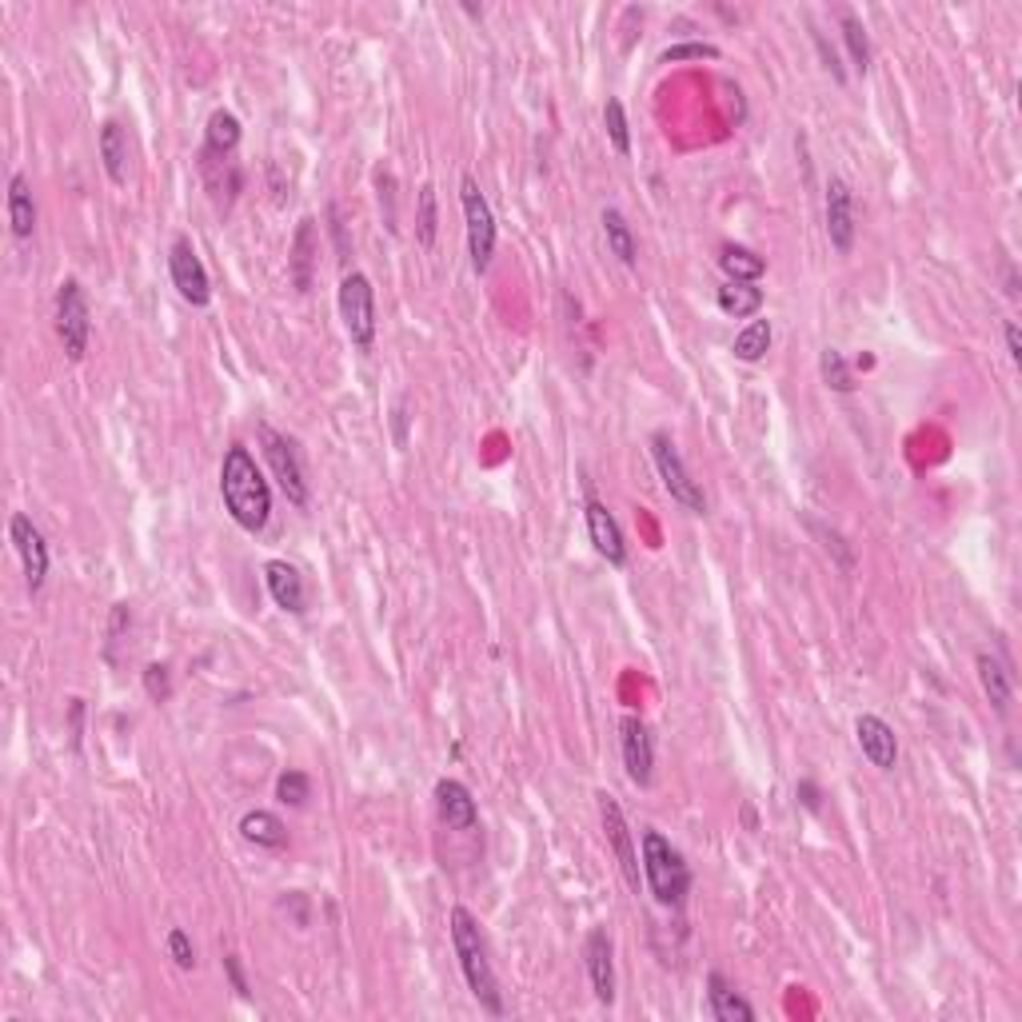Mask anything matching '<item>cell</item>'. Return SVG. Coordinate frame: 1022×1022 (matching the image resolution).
Returning a JSON list of instances; mask_svg holds the SVG:
<instances>
[{"label": "cell", "instance_id": "8992f818", "mask_svg": "<svg viewBox=\"0 0 1022 1022\" xmlns=\"http://www.w3.org/2000/svg\"><path fill=\"white\" fill-rule=\"evenodd\" d=\"M56 336H61L68 360H84L88 336H93V312H88V296H84L81 280H61V288H56Z\"/></svg>", "mask_w": 1022, "mask_h": 1022}, {"label": "cell", "instance_id": "9c48e42d", "mask_svg": "<svg viewBox=\"0 0 1022 1022\" xmlns=\"http://www.w3.org/2000/svg\"><path fill=\"white\" fill-rule=\"evenodd\" d=\"M168 276L177 284L180 300H189L192 308H204L212 300V280L204 272V260L196 256L189 236H177L172 248H168Z\"/></svg>", "mask_w": 1022, "mask_h": 1022}, {"label": "cell", "instance_id": "d6986e66", "mask_svg": "<svg viewBox=\"0 0 1022 1022\" xmlns=\"http://www.w3.org/2000/svg\"><path fill=\"white\" fill-rule=\"evenodd\" d=\"M707 1002H711V1014H715L720 1022H752L755 1019V1007L743 999L727 979H723L720 970H711L707 975Z\"/></svg>", "mask_w": 1022, "mask_h": 1022}, {"label": "cell", "instance_id": "2e32d148", "mask_svg": "<svg viewBox=\"0 0 1022 1022\" xmlns=\"http://www.w3.org/2000/svg\"><path fill=\"white\" fill-rule=\"evenodd\" d=\"M587 535H592L595 552L604 555L611 567H624L627 564V543H624V532H619L616 515L607 511V503L599 500H587Z\"/></svg>", "mask_w": 1022, "mask_h": 1022}, {"label": "cell", "instance_id": "d590c367", "mask_svg": "<svg viewBox=\"0 0 1022 1022\" xmlns=\"http://www.w3.org/2000/svg\"><path fill=\"white\" fill-rule=\"evenodd\" d=\"M168 955H172V962H177L180 970H192L196 967V950H192V939L184 935L180 927L168 930Z\"/></svg>", "mask_w": 1022, "mask_h": 1022}, {"label": "cell", "instance_id": "e0dca14e", "mask_svg": "<svg viewBox=\"0 0 1022 1022\" xmlns=\"http://www.w3.org/2000/svg\"><path fill=\"white\" fill-rule=\"evenodd\" d=\"M436 807L439 819L456 831H476L480 827V807L471 799V791L459 779H439L436 783Z\"/></svg>", "mask_w": 1022, "mask_h": 1022}, {"label": "cell", "instance_id": "ba28073f", "mask_svg": "<svg viewBox=\"0 0 1022 1022\" xmlns=\"http://www.w3.org/2000/svg\"><path fill=\"white\" fill-rule=\"evenodd\" d=\"M260 444H264V456H268V464H272V476H276V483L284 488V496H288L296 508H304V503H308V480H304L296 444L288 436H280L276 428H268V424H260Z\"/></svg>", "mask_w": 1022, "mask_h": 1022}, {"label": "cell", "instance_id": "4316f807", "mask_svg": "<svg viewBox=\"0 0 1022 1022\" xmlns=\"http://www.w3.org/2000/svg\"><path fill=\"white\" fill-rule=\"evenodd\" d=\"M599 224H604V236H607V248H611V256H616L619 264H627V268H636V236H631V224L624 220V212H619V209H604Z\"/></svg>", "mask_w": 1022, "mask_h": 1022}, {"label": "cell", "instance_id": "603a6c76", "mask_svg": "<svg viewBox=\"0 0 1022 1022\" xmlns=\"http://www.w3.org/2000/svg\"><path fill=\"white\" fill-rule=\"evenodd\" d=\"M9 224L17 241H29L32 232H36V204H32V189L24 172H17L9 180Z\"/></svg>", "mask_w": 1022, "mask_h": 1022}, {"label": "cell", "instance_id": "52a82bcc", "mask_svg": "<svg viewBox=\"0 0 1022 1022\" xmlns=\"http://www.w3.org/2000/svg\"><path fill=\"white\" fill-rule=\"evenodd\" d=\"M651 459H656L659 480H663L671 500H675L679 508H688L691 515H703V511H707V496H703L700 483L691 480V471L683 468V459H679L668 432H656V436H651Z\"/></svg>", "mask_w": 1022, "mask_h": 1022}, {"label": "cell", "instance_id": "5b68a950", "mask_svg": "<svg viewBox=\"0 0 1022 1022\" xmlns=\"http://www.w3.org/2000/svg\"><path fill=\"white\" fill-rule=\"evenodd\" d=\"M459 204H464V220H468L471 268L483 276L491 268V256H496V216H491V204L471 177H464V184H459Z\"/></svg>", "mask_w": 1022, "mask_h": 1022}, {"label": "cell", "instance_id": "1f68e13d", "mask_svg": "<svg viewBox=\"0 0 1022 1022\" xmlns=\"http://www.w3.org/2000/svg\"><path fill=\"white\" fill-rule=\"evenodd\" d=\"M819 372H823V380L839 392V396H851V392H855V376H851V368H847L839 348H827V352L819 355Z\"/></svg>", "mask_w": 1022, "mask_h": 1022}, {"label": "cell", "instance_id": "3957f363", "mask_svg": "<svg viewBox=\"0 0 1022 1022\" xmlns=\"http://www.w3.org/2000/svg\"><path fill=\"white\" fill-rule=\"evenodd\" d=\"M643 879L659 907H683V898H688V891H691V871H688V863H683V855H679L656 827H647L643 831Z\"/></svg>", "mask_w": 1022, "mask_h": 1022}, {"label": "cell", "instance_id": "f1b7e54d", "mask_svg": "<svg viewBox=\"0 0 1022 1022\" xmlns=\"http://www.w3.org/2000/svg\"><path fill=\"white\" fill-rule=\"evenodd\" d=\"M767 348H771V320H752L747 328H743L739 336H735V360H743V364H759L763 355H767Z\"/></svg>", "mask_w": 1022, "mask_h": 1022}, {"label": "cell", "instance_id": "74e56055", "mask_svg": "<svg viewBox=\"0 0 1022 1022\" xmlns=\"http://www.w3.org/2000/svg\"><path fill=\"white\" fill-rule=\"evenodd\" d=\"M224 975H228L232 991L241 994V999H248V982H244V970H241V959H236V955H224Z\"/></svg>", "mask_w": 1022, "mask_h": 1022}, {"label": "cell", "instance_id": "ac0fdd59", "mask_svg": "<svg viewBox=\"0 0 1022 1022\" xmlns=\"http://www.w3.org/2000/svg\"><path fill=\"white\" fill-rule=\"evenodd\" d=\"M264 584H268V595L276 599V607L292 611V616H304V604H308L304 575L296 572L288 560H268V564H264Z\"/></svg>", "mask_w": 1022, "mask_h": 1022}, {"label": "cell", "instance_id": "7a4b0ae2", "mask_svg": "<svg viewBox=\"0 0 1022 1022\" xmlns=\"http://www.w3.org/2000/svg\"><path fill=\"white\" fill-rule=\"evenodd\" d=\"M448 930H451V947H456V959L464 979H468V991L476 994L488 1014H503V994L500 982H496V970H491L488 959V943H483V930L476 923L468 907H451L448 915Z\"/></svg>", "mask_w": 1022, "mask_h": 1022}, {"label": "cell", "instance_id": "9a60e30c", "mask_svg": "<svg viewBox=\"0 0 1022 1022\" xmlns=\"http://www.w3.org/2000/svg\"><path fill=\"white\" fill-rule=\"evenodd\" d=\"M855 739H859V752H863V759L871 763V767H879V771H895L898 739H895V731H891V723H883L879 715H859Z\"/></svg>", "mask_w": 1022, "mask_h": 1022}, {"label": "cell", "instance_id": "e575fe53", "mask_svg": "<svg viewBox=\"0 0 1022 1022\" xmlns=\"http://www.w3.org/2000/svg\"><path fill=\"white\" fill-rule=\"evenodd\" d=\"M145 691H148V700H157V703L172 700V671H168V663H148Z\"/></svg>", "mask_w": 1022, "mask_h": 1022}, {"label": "cell", "instance_id": "60d3db41", "mask_svg": "<svg viewBox=\"0 0 1022 1022\" xmlns=\"http://www.w3.org/2000/svg\"><path fill=\"white\" fill-rule=\"evenodd\" d=\"M1002 336H1007V355H1011L1014 364H1022V332H1019V323H1007V328H1002Z\"/></svg>", "mask_w": 1022, "mask_h": 1022}, {"label": "cell", "instance_id": "ffe728a7", "mask_svg": "<svg viewBox=\"0 0 1022 1022\" xmlns=\"http://www.w3.org/2000/svg\"><path fill=\"white\" fill-rule=\"evenodd\" d=\"M312 268H316V220L304 216L300 228H296V241H292V260H288L296 292H308V288H312Z\"/></svg>", "mask_w": 1022, "mask_h": 1022}, {"label": "cell", "instance_id": "83f0119b", "mask_svg": "<svg viewBox=\"0 0 1022 1022\" xmlns=\"http://www.w3.org/2000/svg\"><path fill=\"white\" fill-rule=\"evenodd\" d=\"M715 304H720L723 312L735 316V320H743V316H755L763 308V288H755V284H723L720 296H715Z\"/></svg>", "mask_w": 1022, "mask_h": 1022}, {"label": "cell", "instance_id": "6da1fadb", "mask_svg": "<svg viewBox=\"0 0 1022 1022\" xmlns=\"http://www.w3.org/2000/svg\"><path fill=\"white\" fill-rule=\"evenodd\" d=\"M220 496L224 508L244 532H264L272 520V488L264 480V471L256 468V459L244 444H232L220 464Z\"/></svg>", "mask_w": 1022, "mask_h": 1022}, {"label": "cell", "instance_id": "7c38bea8", "mask_svg": "<svg viewBox=\"0 0 1022 1022\" xmlns=\"http://www.w3.org/2000/svg\"><path fill=\"white\" fill-rule=\"evenodd\" d=\"M599 819H604L607 843H611L619 866H624V879L639 891V855H636V847H631V831H627L624 807L616 803V795H607V791L599 795Z\"/></svg>", "mask_w": 1022, "mask_h": 1022}, {"label": "cell", "instance_id": "30bf717a", "mask_svg": "<svg viewBox=\"0 0 1022 1022\" xmlns=\"http://www.w3.org/2000/svg\"><path fill=\"white\" fill-rule=\"evenodd\" d=\"M619 747H624L627 779L636 783L639 791H647L651 779H656V743H651V731L639 715H627L619 723Z\"/></svg>", "mask_w": 1022, "mask_h": 1022}, {"label": "cell", "instance_id": "d4e9b609", "mask_svg": "<svg viewBox=\"0 0 1022 1022\" xmlns=\"http://www.w3.org/2000/svg\"><path fill=\"white\" fill-rule=\"evenodd\" d=\"M720 268L727 272L731 284H759V276L767 272V260H763L759 252H752V248L727 244V248L720 252Z\"/></svg>", "mask_w": 1022, "mask_h": 1022}, {"label": "cell", "instance_id": "8fae6325", "mask_svg": "<svg viewBox=\"0 0 1022 1022\" xmlns=\"http://www.w3.org/2000/svg\"><path fill=\"white\" fill-rule=\"evenodd\" d=\"M9 540H12V547H17V555H21L29 592L36 595L44 587V579H49V543H44L41 528H36L24 511H17L9 520Z\"/></svg>", "mask_w": 1022, "mask_h": 1022}, {"label": "cell", "instance_id": "277c9868", "mask_svg": "<svg viewBox=\"0 0 1022 1022\" xmlns=\"http://www.w3.org/2000/svg\"><path fill=\"white\" fill-rule=\"evenodd\" d=\"M340 320L360 352L376 344V288L364 272H348L340 280Z\"/></svg>", "mask_w": 1022, "mask_h": 1022}, {"label": "cell", "instance_id": "836d02e7", "mask_svg": "<svg viewBox=\"0 0 1022 1022\" xmlns=\"http://www.w3.org/2000/svg\"><path fill=\"white\" fill-rule=\"evenodd\" d=\"M276 799H280L284 807H304L312 799V779L304 771H284L280 779H276Z\"/></svg>", "mask_w": 1022, "mask_h": 1022}, {"label": "cell", "instance_id": "5bb4252c", "mask_svg": "<svg viewBox=\"0 0 1022 1022\" xmlns=\"http://www.w3.org/2000/svg\"><path fill=\"white\" fill-rule=\"evenodd\" d=\"M584 959H587V975H592L595 999L604 1002V1007H611V1002H616V950H611V935H607L604 927H595L592 935H587Z\"/></svg>", "mask_w": 1022, "mask_h": 1022}, {"label": "cell", "instance_id": "44dd1931", "mask_svg": "<svg viewBox=\"0 0 1022 1022\" xmlns=\"http://www.w3.org/2000/svg\"><path fill=\"white\" fill-rule=\"evenodd\" d=\"M100 160H105V172L113 184H125L128 180V136L120 120H105L100 125Z\"/></svg>", "mask_w": 1022, "mask_h": 1022}, {"label": "cell", "instance_id": "484cf974", "mask_svg": "<svg viewBox=\"0 0 1022 1022\" xmlns=\"http://www.w3.org/2000/svg\"><path fill=\"white\" fill-rule=\"evenodd\" d=\"M241 834L248 843L268 847V851H280V847L288 843V827H284L272 811H248L241 819Z\"/></svg>", "mask_w": 1022, "mask_h": 1022}, {"label": "cell", "instance_id": "cb8c5ba5", "mask_svg": "<svg viewBox=\"0 0 1022 1022\" xmlns=\"http://www.w3.org/2000/svg\"><path fill=\"white\" fill-rule=\"evenodd\" d=\"M975 668H979L982 695L991 700V707L999 711V715H1007V707H1011V671L1002 668V663L991 656V651H979V659H975Z\"/></svg>", "mask_w": 1022, "mask_h": 1022}, {"label": "cell", "instance_id": "4fadbf2b", "mask_svg": "<svg viewBox=\"0 0 1022 1022\" xmlns=\"http://www.w3.org/2000/svg\"><path fill=\"white\" fill-rule=\"evenodd\" d=\"M855 196H851V189H847L843 180H831L827 184V236H831V248L839 252V256H847V252L855 248Z\"/></svg>", "mask_w": 1022, "mask_h": 1022}, {"label": "cell", "instance_id": "d6a6232c", "mask_svg": "<svg viewBox=\"0 0 1022 1022\" xmlns=\"http://www.w3.org/2000/svg\"><path fill=\"white\" fill-rule=\"evenodd\" d=\"M436 189L432 184H424L416 196V241L419 248H432L436 244Z\"/></svg>", "mask_w": 1022, "mask_h": 1022}, {"label": "cell", "instance_id": "f35d334b", "mask_svg": "<svg viewBox=\"0 0 1022 1022\" xmlns=\"http://www.w3.org/2000/svg\"><path fill=\"white\" fill-rule=\"evenodd\" d=\"M387 200V232H396L400 224H396V204H392V177H384L380 172V204Z\"/></svg>", "mask_w": 1022, "mask_h": 1022}, {"label": "cell", "instance_id": "8d00e7d4", "mask_svg": "<svg viewBox=\"0 0 1022 1022\" xmlns=\"http://www.w3.org/2000/svg\"><path fill=\"white\" fill-rule=\"evenodd\" d=\"M720 56V49L715 44H675V49H668V53L659 56L663 64H679V61H715Z\"/></svg>", "mask_w": 1022, "mask_h": 1022}, {"label": "cell", "instance_id": "4dcf8cb0", "mask_svg": "<svg viewBox=\"0 0 1022 1022\" xmlns=\"http://www.w3.org/2000/svg\"><path fill=\"white\" fill-rule=\"evenodd\" d=\"M604 128L619 157H631V125H627V113H624V100H619V96H611L604 105Z\"/></svg>", "mask_w": 1022, "mask_h": 1022}, {"label": "cell", "instance_id": "7402d4cb", "mask_svg": "<svg viewBox=\"0 0 1022 1022\" xmlns=\"http://www.w3.org/2000/svg\"><path fill=\"white\" fill-rule=\"evenodd\" d=\"M241 120L228 113V108H216L209 116V128H204V157H232L241 148Z\"/></svg>", "mask_w": 1022, "mask_h": 1022}, {"label": "cell", "instance_id": "f546056e", "mask_svg": "<svg viewBox=\"0 0 1022 1022\" xmlns=\"http://www.w3.org/2000/svg\"><path fill=\"white\" fill-rule=\"evenodd\" d=\"M839 24H843L847 53H851V61H855L859 73H866V68H871V41H866L863 21H859V17H855L851 9H843V12H839Z\"/></svg>", "mask_w": 1022, "mask_h": 1022}, {"label": "cell", "instance_id": "ab89813d", "mask_svg": "<svg viewBox=\"0 0 1022 1022\" xmlns=\"http://www.w3.org/2000/svg\"><path fill=\"white\" fill-rule=\"evenodd\" d=\"M795 795L803 799V807H807V811H819V807H823V795H819V787H815L811 779H803V783H799V787H795Z\"/></svg>", "mask_w": 1022, "mask_h": 1022}]
</instances>
